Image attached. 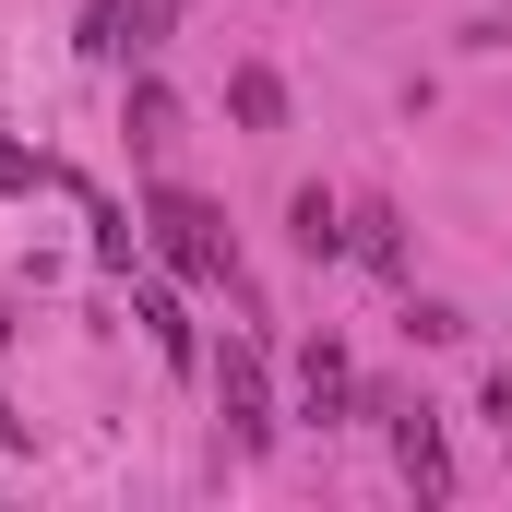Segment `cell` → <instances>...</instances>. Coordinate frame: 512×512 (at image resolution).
<instances>
[{
	"label": "cell",
	"mask_w": 512,
	"mask_h": 512,
	"mask_svg": "<svg viewBox=\"0 0 512 512\" xmlns=\"http://www.w3.org/2000/svg\"><path fill=\"white\" fill-rule=\"evenodd\" d=\"M215 405H227V429H239V453H274V382H262V346H215Z\"/></svg>",
	"instance_id": "7a4b0ae2"
},
{
	"label": "cell",
	"mask_w": 512,
	"mask_h": 512,
	"mask_svg": "<svg viewBox=\"0 0 512 512\" xmlns=\"http://www.w3.org/2000/svg\"><path fill=\"white\" fill-rule=\"evenodd\" d=\"M0 191H36V155L24 143H0Z\"/></svg>",
	"instance_id": "5bb4252c"
},
{
	"label": "cell",
	"mask_w": 512,
	"mask_h": 512,
	"mask_svg": "<svg viewBox=\"0 0 512 512\" xmlns=\"http://www.w3.org/2000/svg\"><path fill=\"white\" fill-rule=\"evenodd\" d=\"M84 48L96 60H131V0H84Z\"/></svg>",
	"instance_id": "30bf717a"
},
{
	"label": "cell",
	"mask_w": 512,
	"mask_h": 512,
	"mask_svg": "<svg viewBox=\"0 0 512 512\" xmlns=\"http://www.w3.org/2000/svg\"><path fill=\"white\" fill-rule=\"evenodd\" d=\"M131 310H143V334H155L167 370H203V334H191V310H179L167 286H131Z\"/></svg>",
	"instance_id": "277c9868"
},
{
	"label": "cell",
	"mask_w": 512,
	"mask_h": 512,
	"mask_svg": "<svg viewBox=\"0 0 512 512\" xmlns=\"http://www.w3.org/2000/svg\"><path fill=\"white\" fill-rule=\"evenodd\" d=\"M477 417H489V429H512V370H489V382H477Z\"/></svg>",
	"instance_id": "4fadbf2b"
},
{
	"label": "cell",
	"mask_w": 512,
	"mask_h": 512,
	"mask_svg": "<svg viewBox=\"0 0 512 512\" xmlns=\"http://www.w3.org/2000/svg\"><path fill=\"white\" fill-rule=\"evenodd\" d=\"M227 120H239V131H286V72L239 60V72H227Z\"/></svg>",
	"instance_id": "5b68a950"
},
{
	"label": "cell",
	"mask_w": 512,
	"mask_h": 512,
	"mask_svg": "<svg viewBox=\"0 0 512 512\" xmlns=\"http://www.w3.org/2000/svg\"><path fill=\"white\" fill-rule=\"evenodd\" d=\"M84 215H96V251H108V262H120V274H131V215H120V203H108V191H84Z\"/></svg>",
	"instance_id": "7c38bea8"
},
{
	"label": "cell",
	"mask_w": 512,
	"mask_h": 512,
	"mask_svg": "<svg viewBox=\"0 0 512 512\" xmlns=\"http://www.w3.org/2000/svg\"><path fill=\"white\" fill-rule=\"evenodd\" d=\"M501 453H512V429H501Z\"/></svg>",
	"instance_id": "9a60e30c"
},
{
	"label": "cell",
	"mask_w": 512,
	"mask_h": 512,
	"mask_svg": "<svg viewBox=\"0 0 512 512\" xmlns=\"http://www.w3.org/2000/svg\"><path fill=\"white\" fill-rule=\"evenodd\" d=\"M405 334H417V346H465V334H477V322H465V310H453V298H405Z\"/></svg>",
	"instance_id": "9c48e42d"
},
{
	"label": "cell",
	"mask_w": 512,
	"mask_h": 512,
	"mask_svg": "<svg viewBox=\"0 0 512 512\" xmlns=\"http://www.w3.org/2000/svg\"><path fill=\"white\" fill-rule=\"evenodd\" d=\"M143 227H155V251L179 262L191 286H239V251H227V215H215L203 191H179V179H155V191H143Z\"/></svg>",
	"instance_id": "6da1fadb"
},
{
	"label": "cell",
	"mask_w": 512,
	"mask_h": 512,
	"mask_svg": "<svg viewBox=\"0 0 512 512\" xmlns=\"http://www.w3.org/2000/svg\"><path fill=\"white\" fill-rule=\"evenodd\" d=\"M167 131H179V108H167V84H131V143H143V155H155V143H167Z\"/></svg>",
	"instance_id": "8fae6325"
},
{
	"label": "cell",
	"mask_w": 512,
	"mask_h": 512,
	"mask_svg": "<svg viewBox=\"0 0 512 512\" xmlns=\"http://www.w3.org/2000/svg\"><path fill=\"white\" fill-rule=\"evenodd\" d=\"M298 393H310V417H322V429H334V417H346V346H334V334H310V358H298Z\"/></svg>",
	"instance_id": "52a82bcc"
},
{
	"label": "cell",
	"mask_w": 512,
	"mask_h": 512,
	"mask_svg": "<svg viewBox=\"0 0 512 512\" xmlns=\"http://www.w3.org/2000/svg\"><path fill=\"white\" fill-rule=\"evenodd\" d=\"M286 239H298L310 262H334L346 251V203H334V191H298V203H286Z\"/></svg>",
	"instance_id": "ba28073f"
},
{
	"label": "cell",
	"mask_w": 512,
	"mask_h": 512,
	"mask_svg": "<svg viewBox=\"0 0 512 512\" xmlns=\"http://www.w3.org/2000/svg\"><path fill=\"white\" fill-rule=\"evenodd\" d=\"M346 251L370 262V274H405V215L393 203H346Z\"/></svg>",
	"instance_id": "8992f818"
},
{
	"label": "cell",
	"mask_w": 512,
	"mask_h": 512,
	"mask_svg": "<svg viewBox=\"0 0 512 512\" xmlns=\"http://www.w3.org/2000/svg\"><path fill=\"white\" fill-rule=\"evenodd\" d=\"M382 429H393V465H405V489H417V501H453V453H441V417L405 393Z\"/></svg>",
	"instance_id": "3957f363"
}]
</instances>
